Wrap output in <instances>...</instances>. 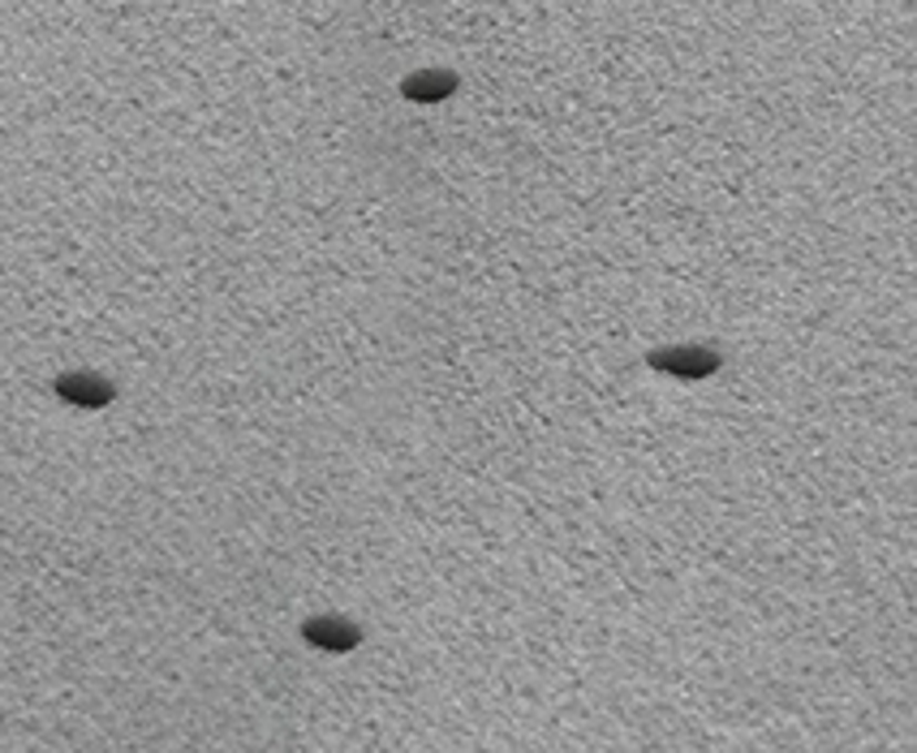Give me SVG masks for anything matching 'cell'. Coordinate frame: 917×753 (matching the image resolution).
I'll return each instance as SVG.
<instances>
[{
  "label": "cell",
  "mask_w": 917,
  "mask_h": 753,
  "mask_svg": "<svg viewBox=\"0 0 917 753\" xmlns=\"http://www.w3.org/2000/svg\"><path fill=\"white\" fill-rule=\"evenodd\" d=\"M646 362L673 379H707L711 370H719V354L707 345H668V349H655Z\"/></svg>",
  "instance_id": "1"
},
{
  "label": "cell",
  "mask_w": 917,
  "mask_h": 753,
  "mask_svg": "<svg viewBox=\"0 0 917 753\" xmlns=\"http://www.w3.org/2000/svg\"><path fill=\"white\" fill-rule=\"evenodd\" d=\"M56 397L65 400V405H79V409H100V405H108V400L117 397V388L104 379V375H95V370H70V375H56Z\"/></svg>",
  "instance_id": "2"
},
{
  "label": "cell",
  "mask_w": 917,
  "mask_h": 753,
  "mask_svg": "<svg viewBox=\"0 0 917 753\" xmlns=\"http://www.w3.org/2000/svg\"><path fill=\"white\" fill-rule=\"evenodd\" d=\"M302 637L311 646L327 650V655H345V650H354L362 641V629L354 620H345V616H315V620L302 625Z\"/></svg>",
  "instance_id": "3"
},
{
  "label": "cell",
  "mask_w": 917,
  "mask_h": 753,
  "mask_svg": "<svg viewBox=\"0 0 917 753\" xmlns=\"http://www.w3.org/2000/svg\"><path fill=\"white\" fill-rule=\"evenodd\" d=\"M452 91H457V74H448V70H427V74L400 82V95L414 104H436V100H448Z\"/></svg>",
  "instance_id": "4"
}]
</instances>
